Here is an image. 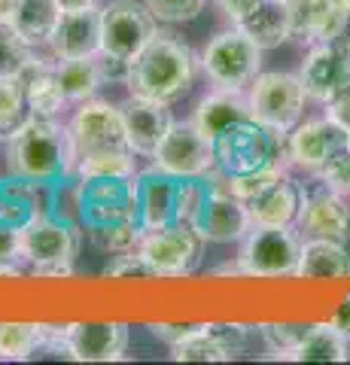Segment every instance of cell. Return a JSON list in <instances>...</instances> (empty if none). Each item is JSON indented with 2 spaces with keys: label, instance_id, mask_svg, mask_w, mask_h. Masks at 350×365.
<instances>
[{
  "label": "cell",
  "instance_id": "cb8c5ba5",
  "mask_svg": "<svg viewBox=\"0 0 350 365\" xmlns=\"http://www.w3.org/2000/svg\"><path fill=\"white\" fill-rule=\"evenodd\" d=\"M247 204L253 225H292L299 216L302 189L287 174H277L274 180L262 186Z\"/></svg>",
  "mask_w": 350,
  "mask_h": 365
},
{
  "label": "cell",
  "instance_id": "603a6c76",
  "mask_svg": "<svg viewBox=\"0 0 350 365\" xmlns=\"http://www.w3.org/2000/svg\"><path fill=\"white\" fill-rule=\"evenodd\" d=\"M71 359L80 362H116L128 347L125 323H73L67 326Z\"/></svg>",
  "mask_w": 350,
  "mask_h": 365
},
{
  "label": "cell",
  "instance_id": "484cf974",
  "mask_svg": "<svg viewBox=\"0 0 350 365\" xmlns=\"http://www.w3.org/2000/svg\"><path fill=\"white\" fill-rule=\"evenodd\" d=\"M296 277H304V280L350 277V256L344 244L329 241V237H311L308 244H302Z\"/></svg>",
  "mask_w": 350,
  "mask_h": 365
},
{
  "label": "cell",
  "instance_id": "5b68a950",
  "mask_svg": "<svg viewBox=\"0 0 350 365\" xmlns=\"http://www.w3.org/2000/svg\"><path fill=\"white\" fill-rule=\"evenodd\" d=\"M134 189H138V222L143 232L180 222L192 225L201 195L207 189V174L180 177L168 174L162 168H153L134 177Z\"/></svg>",
  "mask_w": 350,
  "mask_h": 365
},
{
  "label": "cell",
  "instance_id": "2e32d148",
  "mask_svg": "<svg viewBox=\"0 0 350 365\" xmlns=\"http://www.w3.org/2000/svg\"><path fill=\"white\" fill-rule=\"evenodd\" d=\"M220 6L259 49H274L292 37L287 0H220Z\"/></svg>",
  "mask_w": 350,
  "mask_h": 365
},
{
  "label": "cell",
  "instance_id": "836d02e7",
  "mask_svg": "<svg viewBox=\"0 0 350 365\" xmlns=\"http://www.w3.org/2000/svg\"><path fill=\"white\" fill-rule=\"evenodd\" d=\"M25 76H0V131H13L25 122Z\"/></svg>",
  "mask_w": 350,
  "mask_h": 365
},
{
  "label": "cell",
  "instance_id": "e0dca14e",
  "mask_svg": "<svg viewBox=\"0 0 350 365\" xmlns=\"http://www.w3.org/2000/svg\"><path fill=\"white\" fill-rule=\"evenodd\" d=\"M299 79L304 86V95L320 101V104L335 98L350 83V43H317L304 58Z\"/></svg>",
  "mask_w": 350,
  "mask_h": 365
},
{
  "label": "cell",
  "instance_id": "44dd1931",
  "mask_svg": "<svg viewBox=\"0 0 350 365\" xmlns=\"http://www.w3.org/2000/svg\"><path fill=\"white\" fill-rule=\"evenodd\" d=\"M55 58H86L101 52V9H71L61 13L49 34Z\"/></svg>",
  "mask_w": 350,
  "mask_h": 365
},
{
  "label": "cell",
  "instance_id": "ab89813d",
  "mask_svg": "<svg viewBox=\"0 0 350 365\" xmlns=\"http://www.w3.org/2000/svg\"><path fill=\"white\" fill-rule=\"evenodd\" d=\"M21 256V228L0 216V265H9Z\"/></svg>",
  "mask_w": 350,
  "mask_h": 365
},
{
  "label": "cell",
  "instance_id": "e575fe53",
  "mask_svg": "<svg viewBox=\"0 0 350 365\" xmlns=\"http://www.w3.org/2000/svg\"><path fill=\"white\" fill-rule=\"evenodd\" d=\"M311 329H314L311 323H268L262 326V338L274 353L289 359L299 350L302 341L311 335Z\"/></svg>",
  "mask_w": 350,
  "mask_h": 365
},
{
  "label": "cell",
  "instance_id": "f1b7e54d",
  "mask_svg": "<svg viewBox=\"0 0 350 365\" xmlns=\"http://www.w3.org/2000/svg\"><path fill=\"white\" fill-rule=\"evenodd\" d=\"M55 76H58L67 101H88L98 91V86L104 83L98 55H86V58H58Z\"/></svg>",
  "mask_w": 350,
  "mask_h": 365
},
{
  "label": "cell",
  "instance_id": "9a60e30c",
  "mask_svg": "<svg viewBox=\"0 0 350 365\" xmlns=\"http://www.w3.org/2000/svg\"><path fill=\"white\" fill-rule=\"evenodd\" d=\"M153 158L155 168L180 177H205L213 170V146L195 122H174Z\"/></svg>",
  "mask_w": 350,
  "mask_h": 365
},
{
  "label": "cell",
  "instance_id": "4fadbf2b",
  "mask_svg": "<svg viewBox=\"0 0 350 365\" xmlns=\"http://www.w3.org/2000/svg\"><path fill=\"white\" fill-rule=\"evenodd\" d=\"M304 86L292 73H259L250 91V116H256L271 131L287 134L296 128L304 107Z\"/></svg>",
  "mask_w": 350,
  "mask_h": 365
},
{
  "label": "cell",
  "instance_id": "7402d4cb",
  "mask_svg": "<svg viewBox=\"0 0 350 365\" xmlns=\"http://www.w3.org/2000/svg\"><path fill=\"white\" fill-rule=\"evenodd\" d=\"M244 341H247L244 326L210 323V326H201L186 341L174 344L171 356L177 362H229L244 350Z\"/></svg>",
  "mask_w": 350,
  "mask_h": 365
},
{
  "label": "cell",
  "instance_id": "4dcf8cb0",
  "mask_svg": "<svg viewBox=\"0 0 350 365\" xmlns=\"http://www.w3.org/2000/svg\"><path fill=\"white\" fill-rule=\"evenodd\" d=\"M289 359L296 362H344L347 359V341L338 335V329L332 323L314 326L311 335L302 341L299 350Z\"/></svg>",
  "mask_w": 350,
  "mask_h": 365
},
{
  "label": "cell",
  "instance_id": "7c38bea8",
  "mask_svg": "<svg viewBox=\"0 0 350 365\" xmlns=\"http://www.w3.org/2000/svg\"><path fill=\"white\" fill-rule=\"evenodd\" d=\"M155 37V16L134 0H113L101 9V52L131 64Z\"/></svg>",
  "mask_w": 350,
  "mask_h": 365
},
{
  "label": "cell",
  "instance_id": "d4e9b609",
  "mask_svg": "<svg viewBox=\"0 0 350 365\" xmlns=\"http://www.w3.org/2000/svg\"><path fill=\"white\" fill-rule=\"evenodd\" d=\"M49 207H55L52 189L37 186V182H31V180H21L16 174L0 180V216H4L6 222H13L16 228L31 225Z\"/></svg>",
  "mask_w": 350,
  "mask_h": 365
},
{
  "label": "cell",
  "instance_id": "8fae6325",
  "mask_svg": "<svg viewBox=\"0 0 350 365\" xmlns=\"http://www.w3.org/2000/svg\"><path fill=\"white\" fill-rule=\"evenodd\" d=\"M262 67V49L241 28L217 34L205 49V71L220 88L241 91L259 76Z\"/></svg>",
  "mask_w": 350,
  "mask_h": 365
},
{
  "label": "cell",
  "instance_id": "ffe728a7",
  "mask_svg": "<svg viewBox=\"0 0 350 365\" xmlns=\"http://www.w3.org/2000/svg\"><path fill=\"white\" fill-rule=\"evenodd\" d=\"M119 113H122V122H125L131 150L140 155H155L159 143L174 125L171 110H168L165 101L140 98V95H131L125 104H119Z\"/></svg>",
  "mask_w": 350,
  "mask_h": 365
},
{
  "label": "cell",
  "instance_id": "ba28073f",
  "mask_svg": "<svg viewBox=\"0 0 350 365\" xmlns=\"http://www.w3.org/2000/svg\"><path fill=\"white\" fill-rule=\"evenodd\" d=\"M302 241L289 225H253L238 256V271L250 277H287L296 274Z\"/></svg>",
  "mask_w": 350,
  "mask_h": 365
},
{
  "label": "cell",
  "instance_id": "4316f807",
  "mask_svg": "<svg viewBox=\"0 0 350 365\" xmlns=\"http://www.w3.org/2000/svg\"><path fill=\"white\" fill-rule=\"evenodd\" d=\"M21 76H25V98H28L31 116H55L67 101L58 76H55V67L31 58V64L21 71Z\"/></svg>",
  "mask_w": 350,
  "mask_h": 365
},
{
  "label": "cell",
  "instance_id": "6da1fadb",
  "mask_svg": "<svg viewBox=\"0 0 350 365\" xmlns=\"http://www.w3.org/2000/svg\"><path fill=\"white\" fill-rule=\"evenodd\" d=\"M73 207L76 220L95 247L107 250V253H122V250L138 247L143 228L138 222L134 174L80 177Z\"/></svg>",
  "mask_w": 350,
  "mask_h": 365
},
{
  "label": "cell",
  "instance_id": "d590c367",
  "mask_svg": "<svg viewBox=\"0 0 350 365\" xmlns=\"http://www.w3.org/2000/svg\"><path fill=\"white\" fill-rule=\"evenodd\" d=\"M146 9L159 19V21H192L201 9H205V0H146Z\"/></svg>",
  "mask_w": 350,
  "mask_h": 365
},
{
  "label": "cell",
  "instance_id": "d6986e66",
  "mask_svg": "<svg viewBox=\"0 0 350 365\" xmlns=\"http://www.w3.org/2000/svg\"><path fill=\"white\" fill-rule=\"evenodd\" d=\"M350 146V131L341 128L329 116L323 119H308L299 128H292L289 134V158L292 165H299L302 170H317L329 162V158Z\"/></svg>",
  "mask_w": 350,
  "mask_h": 365
},
{
  "label": "cell",
  "instance_id": "30bf717a",
  "mask_svg": "<svg viewBox=\"0 0 350 365\" xmlns=\"http://www.w3.org/2000/svg\"><path fill=\"white\" fill-rule=\"evenodd\" d=\"M71 137H73L76 162H88V158H98V155L134 153L119 107L101 104V101H88V104L76 110V116L71 122Z\"/></svg>",
  "mask_w": 350,
  "mask_h": 365
},
{
  "label": "cell",
  "instance_id": "1f68e13d",
  "mask_svg": "<svg viewBox=\"0 0 350 365\" xmlns=\"http://www.w3.org/2000/svg\"><path fill=\"white\" fill-rule=\"evenodd\" d=\"M43 335L46 326L37 323H0V359H31Z\"/></svg>",
  "mask_w": 350,
  "mask_h": 365
},
{
  "label": "cell",
  "instance_id": "ee69618b",
  "mask_svg": "<svg viewBox=\"0 0 350 365\" xmlns=\"http://www.w3.org/2000/svg\"><path fill=\"white\" fill-rule=\"evenodd\" d=\"M55 4L61 6V13H71V9H88V6H95L98 0H55Z\"/></svg>",
  "mask_w": 350,
  "mask_h": 365
},
{
  "label": "cell",
  "instance_id": "5bb4252c",
  "mask_svg": "<svg viewBox=\"0 0 350 365\" xmlns=\"http://www.w3.org/2000/svg\"><path fill=\"white\" fill-rule=\"evenodd\" d=\"M296 232L308 237H329V241H350V204L341 192L320 180L314 189H302V204L296 216Z\"/></svg>",
  "mask_w": 350,
  "mask_h": 365
},
{
  "label": "cell",
  "instance_id": "d6a6232c",
  "mask_svg": "<svg viewBox=\"0 0 350 365\" xmlns=\"http://www.w3.org/2000/svg\"><path fill=\"white\" fill-rule=\"evenodd\" d=\"M31 58V43L16 31L13 21L0 19V76H19Z\"/></svg>",
  "mask_w": 350,
  "mask_h": 365
},
{
  "label": "cell",
  "instance_id": "74e56055",
  "mask_svg": "<svg viewBox=\"0 0 350 365\" xmlns=\"http://www.w3.org/2000/svg\"><path fill=\"white\" fill-rule=\"evenodd\" d=\"M104 277L122 280V277H155V274H153L150 265H146V259L138 253V250H122V253H116L107 262Z\"/></svg>",
  "mask_w": 350,
  "mask_h": 365
},
{
  "label": "cell",
  "instance_id": "8d00e7d4",
  "mask_svg": "<svg viewBox=\"0 0 350 365\" xmlns=\"http://www.w3.org/2000/svg\"><path fill=\"white\" fill-rule=\"evenodd\" d=\"M110 174H134L131 153L98 155L88 162H76V177H110Z\"/></svg>",
  "mask_w": 350,
  "mask_h": 365
},
{
  "label": "cell",
  "instance_id": "277c9868",
  "mask_svg": "<svg viewBox=\"0 0 350 365\" xmlns=\"http://www.w3.org/2000/svg\"><path fill=\"white\" fill-rule=\"evenodd\" d=\"M277 131H271L256 116H241L229 122L210 137L213 146V170H220L225 180H241L280 170V140Z\"/></svg>",
  "mask_w": 350,
  "mask_h": 365
},
{
  "label": "cell",
  "instance_id": "b9f144b4",
  "mask_svg": "<svg viewBox=\"0 0 350 365\" xmlns=\"http://www.w3.org/2000/svg\"><path fill=\"white\" fill-rule=\"evenodd\" d=\"M326 116H329L332 122H338L341 128L350 131V83L338 91L335 98L326 101Z\"/></svg>",
  "mask_w": 350,
  "mask_h": 365
},
{
  "label": "cell",
  "instance_id": "7a4b0ae2",
  "mask_svg": "<svg viewBox=\"0 0 350 365\" xmlns=\"http://www.w3.org/2000/svg\"><path fill=\"white\" fill-rule=\"evenodd\" d=\"M6 162L9 174L46 189H58L76 170L73 137L64 125L52 122V116H28L9 131Z\"/></svg>",
  "mask_w": 350,
  "mask_h": 365
},
{
  "label": "cell",
  "instance_id": "52a82bcc",
  "mask_svg": "<svg viewBox=\"0 0 350 365\" xmlns=\"http://www.w3.org/2000/svg\"><path fill=\"white\" fill-rule=\"evenodd\" d=\"M201 247H205V237L198 235V228L180 222L143 232L134 250L146 259L155 277H186L198 268Z\"/></svg>",
  "mask_w": 350,
  "mask_h": 365
},
{
  "label": "cell",
  "instance_id": "f546056e",
  "mask_svg": "<svg viewBox=\"0 0 350 365\" xmlns=\"http://www.w3.org/2000/svg\"><path fill=\"white\" fill-rule=\"evenodd\" d=\"M58 16L61 6L55 0H16V13L9 21L31 46H37V43H49V34Z\"/></svg>",
  "mask_w": 350,
  "mask_h": 365
},
{
  "label": "cell",
  "instance_id": "f35d334b",
  "mask_svg": "<svg viewBox=\"0 0 350 365\" xmlns=\"http://www.w3.org/2000/svg\"><path fill=\"white\" fill-rule=\"evenodd\" d=\"M317 177L326 182V186H332L335 192H341V195H350V146L344 150H338L329 162H326Z\"/></svg>",
  "mask_w": 350,
  "mask_h": 365
},
{
  "label": "cell",
  "instance_id": "8992f818",
  "mask_svg": "<svg viewBox=\"0 0 350 365\" xmlns=\"http://www.w3.org/2000/svg\"><path fill=\"white\" fill-rule=\"evenodd\" d=\"M80 228L83 225L49 207L21 228V259L31 262L37 277H71L73 259L80 253Z\"/></svg>",
  "mask_w": 350,
  "mask_h": 365
},
{
  "label": "cell",
  "instance_id": "7bdbcfd3",
  "mask_svg": "<svg viewBox=\"0 0 350 365\" xmlns=\"http://www.w3.org/2000/svg\"><path fill=\"white\" fill-rule=\"evenodd\" d=\"M332 326L338 329V335H341L344 341H350V292L344 295L341 307H338V314L332 317Z\"/></svg>",
  "mask_w": 350,
  "mask_h": 365
},
{
  "label": "cell",
  "instance_id": "83f0119b",
  "mask_svg": "<svg viewBox=\"0 0 350 365\" xmlns=\"http://www.w3.org/2000/svg\"><path fill=\"white\" fill-rule=\"evenodd\" d=\"M247 113H250V104H247L238 91L235 88H220V91H213V95H207L198 104L195 125H198V131L210 140L220 128H225V125L235 122V119L247 116Z\"/></svg>",
  "mask_w": 350,
  "mask_h": 365
},
{
  "label": "cell",
  "instance_id": "ac0fdd59",
  "mask_svg": "<svg viewBox=\"0 0 350 365\" xmlns=\"http://www.w3.org/2000/svg\"><path fill=\"white\" fill-rule=\"evenodd\" d=\"M292 37L311 43L341 40L350 28V0H287Z\"/></svg>",
  "mask_w": 350,
  "mask_h": 365
},
{
  "label": "cell",
  "instance_id": "60d3db41",
  "mask_svg": "<svg viewBox=\"0 0 350 365\" xmlns=\"http://www.w3.org/2000/svg\"><path fill=\"white\" fill-rule=\"evenodd\" d=\"M205 326V323H153L150 329H153V335L159 338V341H165V344H180V341H186L189 335H195L198 329Z\"/></svg>",
  "mask_w": 350,
  "mask_h": 365
},
{
  "label": "cell",
  "instance_id": "3957f363",
  "mask_svg": "<svg viewBox=\"0 0 350 365\" xmlns=\"http://www.w3.org/2000/svg\"><path fill=\"white\" fill-rule=\"evenodd\" d=\"M192 76H195V55L189 46L171 34H155L128 64L125 83L131 95L171 104L192 86Z\"/></svg>",
  "mask_w": 350,
  "mask_h": 365
},
{
  "label": "cell",
  "instance_id": "9c48e42d",
  "mask_svg": "<svg viewBox=\"0 0 350 365\" xmlns=\"http://www.w3.org/2000/svg\"><path fill=\"white\" fill-rule=\"evenodd\" d=\"M192 225L198 228V235L205 237L207 244H232L241 241L250 228V213H247V204L232 195L229 182L220 174H207V189L201 195V204L195 210V220Z\"/></svg>",
  "mask_w": 350,
  "mask_h": 365
}]
</instances>
